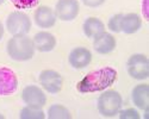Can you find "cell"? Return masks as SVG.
Listing matches in <instances>:
<instances>
[{"label":"cell","instance_id":"obj_1","mask_svg":"<svg viewBox=\"0 0 149 119\" xmlns=\"http://www.w3.org/2000/svg\"><path fill=\"white\" fill-rule=\"evenodd\" d=\"M117 75V70L112 67H102L84 76L77 83V89L80 93H95L105 91L115 83Z\"/></svg>","mask_w":149,"mask_h":119},{"label":"cell","instance_id":"obj_9","mask_svg":"<svg viewBox=\"0 0 149 119\" xmlns=\"http://www.w3.org/2000/svg\"><path fill=\"white\" fill-rule=\"evenodd\" d=\"M18 88V77L12 69L0 67V97L13 94Z\"/></svg>","mask_w":149,"mask_h":119},{"label":"cell","instance_id":"obj_14","mask_svg":"<svg viewBox=\"0 0 149 119\" xmlns=\"http://www.w3.org/2000/svg\"><path fill=\"white\" fill-rule=\"evenodd\" d=\"M131 100L137 109L144 111L149 109V85L140 83L131 91Z\"/></svg>","mask_w":149,"mask_h":119},{"label":"cell","instance_id":"obj_10","mask_svg":"<svg viewBox=\"0 0 149 119\" xmlns=\"http://www.w3.org/2000/svg\"><path fill=\"white\" fill-rule=\"evenodd\" d=\"M92 53L85 46H77L69 53L68 62L74 69H84L92 62Z\"/></svg>","mask_w":149,"mask_h":119},{"label":"cell","instance_id":"obj_2","mask_svg":"<svg viewBox=\"0 0 149 119\" xmlns=\"http://www.w3.org/2000/svg\"><path fill=\"white\" fill-rule=\"evenodd\" d=\"M6 51L8 56L18 62L31 59L35 55V44L28 35H15L8 39L6 44Z\"/></svg>","mask_w":149,"mask_h":119},{"label":"cell","instance_id":"obj_13","mask_svg":"<svg viewBox=\"0 0 149 119\" xmlns=\"http://www.w3.org/2000/svg\"><path fill=\"white\" fill-rule=\"evenodd\" d=\"M33 44L35 49L41 53H49L55 49L56 46V38L52 32L48 31H40L33 36Z\"/></svg>","mask_w":149,"mask_h":119},{"label":"cell","instance_id":"obj_3","mask_svg":"<svg viewBox=\"0 0 149 119\" xmlns=\"http://www.w3.org/2000/svg\"><path fill=\"white\" fill-rule=\"evenodd\" d=\"M123 106V98L120 93L115 89H107L99 95L97 101L98 112L105 118H112L118 114Z\"/></svg>","mask_w":149,"mask_h":119},{"label":"cell","instance_id":"obj_4","mask_svg":"<svg viewBox=\"0 0 149 119\" xmlns=\"http://www.w3.org/2000/svg\"><path fill=\"white\" fill-rule=\"evenodd\" d=\"M31 19L23 11H13L6 18V29L12 35H28L31 30Z\"/></svg>","mask_w":149,"mask_h":119},{"label":"cell","instance_id":"obj_20","mask_svg":"<svg viewBox=\"0 0 149 119\" xmlns=\"http://www.w3.org/2000/svg\"><path fill=\"white\" fill-rule=\"evenodd\" d=\"M118 116H119V119H141L140 112L136 109H132V107L120 110L118 112Z\"/></svg>","mask_w":149,"mask_h":119},{"label":"cell","instance_id":"obj_21","mask_svg":"<svg viewBox=\"0 0 149 119\" xmlns=\"http://www.w3.org/2000/svg\"><path fill=\"white\" fill-rule=\"evenodd\" d=\"M18 10H29L37 5L38 0H11Z\"/></svg>","mask_w":149,"mask_h":119},{"label":"cell","instance_id":"obj_7","mask_svg":"<svg viewBox=\"0 0 149 119\" xmlns=\"http://www.w3.org/2000/svg\"><path fill=\"white\" fill-rule=\"evenodd\" d=\"M55 15L62 21L74 20L80 12L79 0H57L55 5Z\"/></svg>","mask_w":149,"mask_h":119},{"label":"cell","instance_id":"obj_8","mask_svg":"<svg viewBox=\"0 0 149 119\" xmlns=\"http://www.w3.org/2000/svg\"><path fill=\"white\" fill-rule=\"evenodd\" d=\"M22 100L25 102L26 106L35 107V109H43L47 104V95L41 87L29 85L22 91Z\"/></svg>","mask_w":149,"mask_h":119},{"label":"cell","instance_id":"obj_12","mask_svg":"<svg viewBox=\"0 0 149 119\" xmlns=\"http://www.w3.org/2000/svg\"><path fill=\"white\" fill-rule=\"evenodd\" d=\"M116 38L113 35H111L110 32H102L100 35H98L97 37L93 38V49L102 55H106L112 53L116 49Z\"/></svg>","mask_w":149,"mask_h":119},{"label":"cell","instance_id":"obj_18","mask_svg":"<svg viewBox=\"0 0 149 119\" xmlns=\"http://www.w3.org/2000/svg\"><path fill=\"white\" fill-rule=\"evenodd\" d=\"M47 116L42 109H35V107L25 106L20 110L19 118L20 119H44Z\"/></svg>","mask_w":149,"mask_h":119},{"label":"cell","instance_id":"obj_16","mask_svg":"<svg viewBox=\"0 0 149 119\" xmlns=\"http://www.w3.org/2000/svg\"><path fill=\"white\" fill-rule=\"evenodd\" d=\"M82 30L86 37L94 38L105 31V25L103 20L99 19L98 17H88L87 19H85L82 24Z\"/></svg>","mask_w":149,"mask_h":119},{"label":"cell","instance_id":"obj_22","mask_svg":"<svg viewBox=\"0 0 149 119\" xmlns=\"http://www.w3.org/2000/svg\"><path fill=\"white\" fill-rule=\"evenodd\" d=\"M81 1L87 7H99L105 3V0H81Z\"/></svg>","mask_w":149,"mask_h":119},{"label":"cell","instance_id":"obj_11","mask_svg":"<svg viewBox=\"0 0 149 119\" xmlns=\"http://www.w3.org/2000/svg\"><path fill=\"white\" fill-rule=\"evenodd\" d=\"M33 20H35V24L38 28H41V29H50L56 24L57 17L55 15V11L52 7L43 5V6L37 7V10L35 11Z\"/></svg>","mask_w":149,"mask_h":119},{"label":"cell","instance_id":"obj_24","mask_svg":"<svg viewBox=\"0 0 149 119\" xmlns=\"http://www.w3.org/2000/svg\"><path fill=\"white\" fill-rule=\"evenodd\" d=\"M5 3V0H0V5H3Z\"/></svg>","mask_w":149,"mask_h":119},{"label":"cell","instance_id":"obj_19","mask_svg":"<svg viewBox=\"0 0 149 119\" xmlns=\"http://www.w3.org/2000/svg\"><path fill=\"white\" fill-rule=\"evenodd\" d=\"M123 17V13H117V15H113L107 21V28L110 31L112 32H120V19Z\"/></svg>","mask_w":149,"mask_h":119},{"label":"cell","instance_id":"obj_6","mask_svg":"<svg viewBox=\"0 0 149 119\" xmlns=\"http://www.w3.org/2000/svg\"><path fill=\"white\" fill-rule=\"evenodd\" d=\"M40 83L42 88L52 94H56L61 92L63 87V76H62L58 71L53 69H45L40 73Z\"/></svg>","mask_w":149,"mask_h":119},{"label":"cell","instance_id":"obj_15","mask_svg":"<svg viewBox=\"0 0 149 119\" xmlns=\"http://www.w3.org/2000/svg\"><path fill=\"white\" fill-rule=\"evenodd\" d=\"M142 28V18L135 13V12H130V13H123V17L120 19V32H124L127 35L136 33Z\"/></svg>","mask_w":149,"mask_h":119},{"label":"cell","instance_id":"obj_23","mask_svg":"<svg viewBox=\"0 0 149 119\" xmlns=\"http://www.w3.org/2000/svg\"><path fill=\"white\" fill-rule=\"evenodd\" d=\"M4 33H5V29H4L3 23L0 21V41H1V38L4 37Z\"/></svg>","mask_w":149,"mask_h":119},{"label":"cell","instance_id":"obj_25","mask_svg":"<svg viewBox=\"0 0 149 119\" xmlns=\"http://www.w3.org/2000/svg\"><path fill=\"white\" fill-rule=\"evenodd\" d=\"M3 118H4V117H3V116H0V119H3Z\"/></svg>","mask_w":149,"mask_h":119},{"label":"cell","instance_id":"obj_5","mask_svg":"<svg viewBox=\"0 0 149 119\" xmlns=\"http://www.w3.org/2000/svg\"><path fill=\"white\" fill-rule=\"evenodd\" d=\"M127 71L134 80H147L149 77V59L147 55H131L127 61Z\"/></svg>","mask_w":149,"mask_h":119},{"label":"cell","instance_id":"obj_17","mask_svg":"<svg viewBox=\"0 0 149 119\" xmlns=\"http://www.w3.org/2000/svg\"><path fill=\"white\" fill-rule=\"evenodd\" d=\"M47 117L49 119H70L72 114L66 106L60 104H54L48 109Z\"/></svg>","mask_w":149,"mask_h":119}]
</instances>
